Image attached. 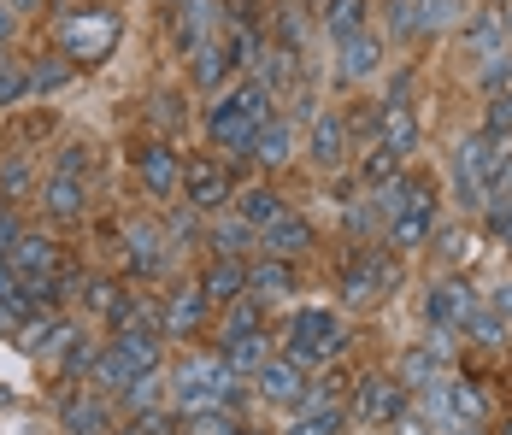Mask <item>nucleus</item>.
Here are the masks:
<instances>
[{"instance_id":"obj_1","label":"nucleus","mask_w":512,"mask_h":435,"mask_svg":"<svg viewBox=\"0 0 512 435\" xmlns=\"http://www.w3.org/2000/svg\"><path fill=\"white\" fill-rule=\"evenodd\" d=\"M265 118H271V95L259 83H236V89H218V100L206 106V136L224 153H248Z\"/></svg>"},{"instance_id":"obj_2","label":"nucleus","mask_w":512,"mask_h":435,"mask_svg":"<svg viewBox=\"0 0 512 435\" xmlns=\"http://www.w3.org/2000/svg\"><path fill=\"white\" fill-rule=\"evenodd\" d=\"M118 36H124V24H118L112 6H77V12H65L59 30H53V42L71 59V71H77V65H101L106 53L118 48Z\"/></svg>"},{"instance_id":"obj_3","label":"nucleus","mask_w":512,"mask_h":435,"mask_svg":"<svg viewBox=\"0 0 512 435\" xmlns=\"http://www.w3.org/2000/svg\"><path fill=\"white\" fill-rule=\"evenodd\" d=\"M342 347H348V330L330 306H301L289 318V359L295 365H330Z\"/></svg>"},{"instance_id":"obj_4","label":"nucleus","mask_w":512,"mask_h":435,"mask_svg":"<svg viewBox=\"0 0 512 435\" xmlns=\"http://www.w3.org/2000/svg\"><path fill=\"white\" fill-rule=\"evenodd\" d=\"M395 283H401V265L389 253H377V247H365V253H354L342 265V300L348 306H371L377 294H389Z\"/></svg>"},{"instance_id":"obj_5","label":"nucleus","mask_w":512,"mask_h":435,"mask_svg":"<svg viewBox=\"0 0 512 435\" xmlns=\"http://www.w3.org/2000/svg\"><path fill=\"white\" fill-rule=\"evenodd\" d=\"M165 265H171V242H165V230L148 224V218H130V224H124V271L142 277V283H154Z\"/></svg>"},{"instance_id":"obj_6","label":"nucleus","mask_w":512,"mask_h":435,"mask_svg":"<svg viewBox=\"0 0 512 435\" xmlns=\"http://www.w3.org/2000/svg\"><path fill=\"white\" fill-rule=\"evenodd\" d=\"M183 194H189V212H218V206L236 194V177H230V165H224V159L201 153V159H189V165H183Z\"/></svg>"},{"instance_id":"obj_7","label":"nucleus","mask_w":512,"mask_h":435,"mask_svg":"<svg viewBox=\"0 0 512 435\" xmlns=\"http://www.w3.org/2000/svg\"><path fill=\"white\" fill-rule=\"evenodd\" d=\"M354 412H359V424H395V418L407 412V383H401V377H383V371L359 377Z\"/></svg>"},{"instance_id":"obj_8","label":"nucleus","mask_w":512,"mask_h":435,"mask_svg":"<svg viewBox=\"0 0 512 435\" xmlns=\"http://www.w3.org/2000/svg\"><path fill=\"white\" fill-rule=\"evenodd\" d=\"M136 177L148 183V194H177L183 189V159H177V147L171 142H142L136 147Z\"/></svg>"},{"instance_id":"obj_9","label":"nucleus","mask_w":512,"mask_h":435,"mask_svg":"<svg viewBox=\"0 0 512 435\" xmlns=\"http://www.w3.org/2000/svg\"><path fill=\"white\" fill-rule=\"evenodd\" d=\"M6 265L18 271V283H53V277H59V242L24 230V236L12 242V253H6Z\"/></svg>"},{"instance_id":"obj_10","label":"nucleus","mask_w":512,"mask_h":435,"mask_svg":"<svg viewBox=\"0 0 512 435\" xmlns=\"http://www.w3.org/2000/svg\"><path fill=\"white\" fill-rule=\"evenodd\" d=\"M424 318L436 330H465L477 318V294L465 289V283H436V289L424 294Z\"/></svg>"},{"instance_id":"obj_11","label":"nucleus","mask_w":512,"mask_h":435,"mask_svg":"<svg viewBox=\"0 0 512 435\" xmlns=\"http://www.w3.org/2000/svg\"><path fill=\"white\" fill-rule=\"evenodd\" d=\"M312 165H324V171H336L342 159H348V118L342 112H312Z\"/></svg>"},{"instance_id":"obj_12","label":"nucleus","mask_w":512,"mask_h":435,"mask_svg":"<svg viewBox=\"0 0 512 435\" xmlns=\"http://www.w3.org/2000/svg\"><path fill=\"white\" fill-rule=\"evenodd\" d=\"M377 147L395 153V159H407L412 147H418V112H412L407 100H389L377 112Z\"/></svg>"},{"instance_id":"obj_13","label":"nucleus","mask_w":512,"mask_h":435,"mask_svg":"<svg viewBox=\"0 0 512 435\" xmlns=\"http://www.w3.org/2000/svg\"><path fill=\"white\" fill-rule=\"evenodd\" d=\"M259 242H265L271 259H301V253H312L318 236H312V224L301 218V212H283L277 224H265V230H259Z\"/></svg>"},{"instance_id":"obj_14","label":"nucleus","mask_w":512,"mask_h":435,"mask_svg":"<svg viewBox=\"0 0 512 435\" xmlns=\"http://www.w3.org/2000/svg\"><path fill=\"white\" fill-rule=\"evenodd\" d=\"M259 394L277 400V406H295V400L307 394V365H295L289 353H283V359H265V365H259Z\"/></svg>"},{"instance_id":"obj_15","label":"nucleus","mask_w":512,"mask_h":435,"mask_svg":"<svg viewBox=\"0 0 512 435\" xmlns=\"http://www.w3.org/2000/svg\"><path fill=\"white\" fill-rule=\"evenodd\" d=\"M248 159H254V165H265V171L289 165V159H295V124L271 112V118L259 124V136H254V147H248Z\"/></svg>"},{"instance_id":"obj_16","label":"nucleus","mask_w":512,"mask_h":435,"mask_svg":"<svg viewBox=\"0 0 512 435\" xmlns=\"http://www.w3.org/2000/svg\"><path fill=\"white\" fill-rule=\"evenodd\" d=\"M295 294V265L289 259H259V265H248V300H259V306H271V300H289Z\"/></svg>"},{"instance_id":"obj_17","label":"nucleus","mask_w":512,"mask_h":435,"mask_svg":"<svg viewBox=\"0 0 512 435\" xmlns=\"http://www.w3.org/2000/svg\"><path fill=\"white\" fill-rule=\"evenodd\" d=\"M206 312H212V300H206L201 283H195V289H177L171 300H165L159 324H165V336H195V330L206 324Z\"/></svg>"},{"instance_id":"obj_18","label":"nucleus","mask_w":512,"mask_h":435,"mask_svg":"<svg viewBox=\"0 0 512 435\" xmlns=\"http://www.w3.org/2000/svg\"><path fill=\"white\" fill-rule=\"evenodd\" d=\"M365 18H371V0H324L318 6V24H324V36L342 48V42H354L365 36Z\"/></svg>"},{"instance_id":"obj_19","label":"nucleus","mask_w":512,"mask_h":435,"mask_svg":"<svg viewBox=\"0 0 512 435\" xmlns=\"http://www.w3.org/2000/svg\"><path fill=\"white\" fill-rule=\"evenodd\" d=\"M59 418H65L71 435H112V406H106L95 388H89V394H71V400L59 406Z\"/></svg>"},{"instance_id":"obj_20","label":"nucleus","mask_w":512,"mask_h":435,"mask_svg":"<svg viewBox=\"0 0 512 435\" xmlns=\"http://www.w3.org/2000/svg\"><path fill=\"white\" fill-rule=\"evenodd\" d=\"M42 212L59 218V224L83 218V212H89V183H77V177H59V171H53L48 183H42Z\"/></svg>"},{"instance_id":"obj_21","label":"nucleus","mask_w":512,"mask_h":435,"mask_svg":"<svg viewBox=\"0 0 512 435\" xmlns=\"http://www.w3.org/2000/svg\"><path fill=\"white\" fill-rule=\"evenodd\" d=\"M83 341L77 330V318H53V324H36V330H24V347H30V359H71V347Z\"/></svg>"},{"instance_id":"obj_22","label":"nucleus","mask_w":512,"mask_h":435,"mask_svg":"<svg viewBox=\"0 0 512 435\" xmlns=\"http://www.w3.org/2000/svg\"><path fill=\"white\" fill-rule=\"evenodd\" d=\"M465 53H471V59L507 53V18H501V6H489V12H477V18L465 24Z\"/></svg>"},{"instance_id":"obj_23","label":"nucleus","mask_w":512,"mask_h":435,"mask_svg":"<svg viewBox=\"0 0 512 435\" xmlns=\"http://www.w3.org/2000/svg\"><path fill=\"white\" fill-rule=\"evenodd\" d=\"M430 230H436V200H418V206H407L401 218H389V247L412 253V247L430 242Z\"/></svg>"},{"instance_id":"obj_24","label":"nucleus","mask_w":512,"mask_h":435,"mask_svg":"<svg viewBox=\"0 0 512 435\" xmlns=\"http://www.w3.org/2000/svg\"><path fill=\"white\" fill-rule=\"evenodd\" d=\"M201 294L206 300H224V306L242 300V294H248V265H242V259H212L206 277H201Z\"/></svg>"},{"instance_id":"obj_25","label":"nucleus","mask_w":512,"mask_h":435,"mask_svg":"<svg viewBox=\"0 0 512 435\" xmlns=\"http://www.w3.org/2000/svg\"><path fill=\"white\" fill-rule=\"evenodd\" d=\"M289 206H283V194L277 189H265V183H254V189H242L236 194V218L242 224H254V230H265V224H277Z\"/></svg>"},{"instance_id":"obj_26","label":"nucleus","mask_w":512,"mask_h":435,"mask_svg":"<svg viewBox=\"0 0 512 435\" xmlns=\"http://www.w3.org/2000/svg\"><path fill=\"white\" fill-rule=\"evenodd\" d=\"M212 30H218V6H212V0H183V12H177V42L195 53L201 42H212Z\"/></svg>"},{"instance_id":"obj_27","label":"nucleus","mask_w":512,"mask_h":435,"mask_svg":"<svg viewBox=\"0 0 512 435\" xmlns=\"http://www.w3.org/2000/svg\"><path fill=\"white\" fill-rule=\"evenodd\" d=\"M112 347L136 365V371H159V353H165V341H159V330H148V324H136V330H118L112 336Z\"/></svg>"},{"instance_id":"obj_28","label":"nucleus","mask_w":512,"mask_h":435,"mask_svg":"<svg viewBox=\"0 0 512 435\" xmlns=\"http://www.w3.org/2000/svg\"><path fill=\"white\" fill-rule=\"evenodd\" d=\"M89 377H95V388H106V394H124V388L136 383L142 371H136V365H130V359H124V353L106 341L101 353H95V365H89Z\"/></svg>"},{"instance_id":"obj_29","label":"nucleus","mask_w":512,"mask_h":435,"mask_svg":"<svg viewBox=\"0 0 512 435\" xmlns=\"http://www.w3.org/2000/svg\"><path fill=\"white\" fill-rule=\"evenodd\" d=\"M377 65H383V42H377V36H354V42H342V59H336V71H342L348 83L371 77Z\"/></svg>"},{"instance_id":"obj_30","label":"nucleus","mask_w":512,"mask_h":435,"mask_svg":"<svg viewBox=\"0 0 512 435\" xmlns=\"http://www.w3.org/2000/svg\"><path fill=\"white\" fill-rule=\"evenodd\" d=\"M189 59H195V71H189V77H195V89H218V83H224V77L236 71V65H230V53H224V42H218V36H212V42H201V48L189 53Z\"/></svg>"},{"instance_id":"obj_31","label":"nucleus","mask_w":512,"mask_h":435,"mask_svg":"<svg viewBox=\"0 0 512 435\" xmlns=\"http://www.w3.org/2000/svg\"><path fill=\"white\" fill-rule=\"evenodd\" d=\"M265 359H271V341H265V330H259V336H242V341H224V365H230L236 377H242V371H259Z\"/></svg>"},{"instance_id":"obj_32","label":"nucleus","mask_w":512,"mask_h":435,"mask_svg":"<svg viewBox=\"0 0 512 435\" xmlns=\"http://www.w3.org/2000/svg\"><path fill=\"white\" fill-rule=\"evenodd\" d=\"M124 300H130V294L118 289V283H83V306H89L95 318H106L112 330H118V318H124Z\"/></svg>"},{"instance_id":"obj_33","label":"nucleus","mask_w":512,"mask_h":435,"mask_svg":"<svg viewBox=\"0 0 512 435\" xmlns=\"http://www.w3.org/2000/svg\"><path fill=\"white\" fill-rule=\"evenodd\" d=\"M212 247H218V259H242V247H254V224L218 218V224H212Z\"/></svg>"},{"instance_id":"obj_34","label":"nucleus","mask_w":512,"mask_h":435,"mask_svg":"<svg viewBox=\"0 0 512 435\" xmlns=\"http://www.w3.org/2000/svg\"><path fill=\"white\" fill-rule=\"evenodd\" d=\"M412 12H418V30L424 36H436V30H454L460 24V0H412Z\"/></svg>"},{"instance_id":"obj_35","label":"nucleus","mask_w":512,"mask_h":435,"mask_svg":"<svg viewBox=\"0 0 512 435\" xmlns=\"http://www.w3.org/2000/svg\"><path fill=\"white\" fill-rule=\"evenodd\" d=\"M436 371H442V347H412L407 365H401V383L407 388H430L436 383Z\"/></svg>"},{"instance_id":"obj_36","label":"nucleus","mask_w":512,"mask_h":435,"mask_svg":"<svg viewBox=\"0 0 512 435\" xmlns=\"http://www.w3.org/2000/svg\"><path fill=\"white\" fill-rule=\"evenodd\" d=\"M24 95H30V65L0 48V106H18Z\"/></svg>"},{"instance_id":"obj_37","label":"nucleus","mask_w":512,"mask_h":435,"mask_svg":"<svg viewBox=\"0 0 512 435\" xmlns=\"http://www.w3.org/2000/svg\"><path fill=\"white\" fill-rule=\"evenodd\" d=\"M159 394H165V377H159V371H142L136 383L118 394V406H130V412L142 418V412H154V406H159Z\"/></svg>"},{"instance_id":"obj_38","label":"nucleus","mask_w":512,"mask_h":435,"mask_svg":"<svg viewBox=\"0 0 512 435\" xmlns=\"http://www.w3.org/2000/svg\"><path fill=\"white\" fill-rule=\"evenodd\" d=\"M359 177H365L371 189H383V183H395V177H401V159H395V153H383V147L371 142V153L359 159Z\"/></svg>"},{"instance_id":"obj_39","label":"nucleus","mask_w":512,"mask_h":435,"mask_svg":"<svg viewBox=\"0 0 512 435\" xmlns=\"http://www.w3.org/2000/svg\"><path fill=\"white\" fill-rule=\"evenodd\" d=\"M95 165H101V159H95V147H89V142H71L65 153H59V165H53V171H59V177L89 183V177H95Z\"/></svg>"},{"instance_id":"obj_40","label":"nucleus","mask_w":512,"mask_h":435,"mask_svg":"<svg viewBox=\"0 0 512 435\" xmlns=\"http://www.w3.org/2000/svg\"><path fill=\"white\" fill-rule=\"evenodd\" d=\"M242 336H259V300H230V318H224V341H242Z\"/></svg>"},{"instance_id":"obj_41","label":"nucleus","mask_w":512,"mask_h":435,"mask_svg":"<svg viewBox=\"0 0 512 435\" xmlns=\"http://www.w3.org/2000/svg\"><path fill=\"white\" fill-rule=\"evenodd\" d=\"M71 83V59H42V65H30V95H53V89H65Z\"/></svg>"},{"instance_id":"obj_42","label":"nucleus","mask_w":512,"mask_h":435,"mask_svg":"<svg viewBox=\"0 0 512 435\" xmlns=\"http://www.w3.org/2000/svg\"><path fill=\"white\" fill-rule=\"evenodd\" d=\"M477 89H489V95H512V53H495V59L477 65Z\"/></svg>"},{"instance_id":"obj_43","label":"nucleus","mask_w":512,"mask_h":435,"mask_svg":"<svg viewBox=\"0 0 512 435\" xmlns=\"http://www.w3.org/2000/svg\"><path fill=\"white\" fill-rule=\"evenodd\" d=\"M283 435H342V412L336 406H318V412H301Z\"/></svg>"},{"instance_id":"obj_44","label":"nucleus","mask_w":512,"mask_h":435,"mask_svg":"<svg viewBox=\"0 0 512 435\" xmlns=\"http://www.w3.org/2000/svg\"><path fill=\"white\" fill-rule=\"evenodd\" d=\"M183 435H236V424H230V406H206V412H189Z\"/></svg>"},{"instance_id":"obj_45","label":"nucleus","mask_w":512,"mask_h":435,"mask_svg":"<svg viewBox=\"0 0 512 435\" xmlns=\"http://www.w3.org/2000/svg\"><path fill=\"white\" fill-rule=\"evenodd\" d=\"M465 336L477 341V347H501V341H507V318H501V312H477V318L465 324Z\"/></svg>"},{"instance_id":"obj_46","label":"nucleus","mask_w":512,"mask_h":435,"mask_svg":"<svg viewBox=\"0 0 512 435\" xmlns=\"http://www.w3.org/2000/svg\"><path fill=\"white\" fill-rule=\"evenodd\" d=\"M24 189H30V159L18 153V159L0 171V200H12V194H24Z\"/></svg>"},{"instance_id":"obj_47","label":"nucleus","mask_w":512,"mask_h":435,"mask_svg":"<svg viewBox=\"0 0 512 435\" xmlns=\"http://www.w3.org/2000/svg\"><path fill=\"white\" fill-rule=\"evenodd\" d=\"M389 30H395V36H418V12H412V0H389Z\"/></svg>"},{"instance_id":"obj_48","label":"nucleus","mask_w":512,"mask_h":435,"mask_svg":"<svg viewBox=\"0 0 512 435\" xmlns=\"http://www.w3.org/2000/svg\"><path fill=\"white\" fill-rule=\"evenodd\" d=\"M24 236V224H18V212H12V200H0V259L12 253V242Z\"/></svg>"},{"instance_id":"obj_49","label":"nucleus","mask_w":512,"mask_h":435,"mask_svg":"<svg viewBox=\"0 0 512 435\" xmlns=\"http://www.w3.org/2000/svg\"><path fill=\"white\" fill-rule=\"evenodd\" d=\"M483 130H501V136H512V95H495V100H489V118H483Z\"/></svg>"},{"instance_id":"obj_50","label":"nucleus","mask_w":512,"mask_h":435,"mask_svg":"<svg viewBox=\"0 0 512 435\" xmlns=\"http://www.w3.org/2000/svg\"><path fill=\"white\" fill-rule=\"evenodd\" d=\"M471 253H477V247H471V236H465V230H448V236H442V259H448V265H465Z\"/></svg>"},{"instance_id":"obj_51","label":"nucleus","mask_w":512,"mask_h":435,"mask_svg":"<svg viewBox=\"0 0 512 435\" xmlns=\"http://www.w3.org/2000/svg\"><path fill=\"white\" fill-rule=\"evenodd\" d=\"M0 300H6V306H18V312H24V283H18V271H12V265H6V259H0Z\"/></svg>"},{"instance_id":"obj_52","label":"nucleus","mask_w":512,"mask_h":435,"mask_svg":"<svg viewBox=\"0 0 512 435\" xmlns=\"http://www.w3.org/2000/svg\"><path fill=\"white\" fill-rule=\"evenodd\" d=\"M136 430H142V435H177V418L154 406V412H142V418H136Z\"/></svg>"},{"instance_id":"obj_53","label":"nucleus","mask_w":512,"mask_h":435,"mask_svg":"<svg viewBox=\"0 0 512 435\" xmlns=\"http://www.w3.org/2000/svg\"><path fill=\"white\" fill-rule=\"evenodd\" d=\"M489 230L501 236V242L512 247V200H501V206H489Z\"/></svg>"},{"instance_id":"obj_54","label":"nucleus","mask_w":512,"mask_h":435,"mask_svg":"<svg viewBox=\"0 0 512 435\" xmlns=\"http://www.w3.org/2000/svg\"><path fill=\"white\" fill-rule=\"evenodd\" d=\"M195 236V212L183 206V212H171V242H189Z\"/></svg>"},{"instance_id":"obj_55","label":"nucleus","mask_w":512,"mask_h":435,"mask_svg":"<svg viewBox=\"0 0 512 435\" xmlns=\"http://www.w3.org/2000/svg\"><path fill=\"white\" fill-rule=\"evenodd\" d=\"M12 30H18V12H12V6H6V0H0V48H6V42H12Z\"/></svg>"},{"instance_id":"obj_56","label":"nucleus","mask_w":512,"mask_h":435,"mask_svg":"<svg viewBox=\"0 0 512 435\" xmlns=\"http://www.w3.org/2000/svg\"><path fill=\"white\" fill-rule=\"evenodd\" d=\"M154 118H159V124H177V100L159 95V100H154Z\"/></svg>"},{"instance_id":"obj_57","label":"nucleus","mask_w":512,"mask_h":435,"mask_svg":"<svg viewBox=\"0 0 512 435\" xmlns=\"http://www.w3.org/2000/svg\"><path fill=\"white\" fill-rule=\"evenodd\" d=\"M18 324H24V312H18V306H6V300H0V330H18Z\"/></svg>"},{"instance_id":"obj_58","label":"nucleus","mask_w":512,"mask_h":435,"mask_svg":"<svg viewBox=\"0 0 512 435\" xmlns=\"http://www.w3.org/2000/svg\"><path fill=\"white\" fill-rule=\"evenodd\" d=\"M495 312H501V318H512V283H501V289H495Z\"/></svg>"},{"instance_id":"obj_59","label":"nucleus","mask_w":512,"mask_h":435,"mask_svg":"<svg viewBox=\"0 0 512 435\" xmlns=\"http://www.w3.org/2000/svg\"><path fill=\"white\" fill-rule=\"evenodd\" d=\"M395 424H401V435H430V430H424V424H412L407 412H401V418H395Z\"/></svg>"},{"instance_id":"obj_60","label":"nucleus","mask_w":512,"mask_h":435,"mask_svg":"<svg viewBox=\"0 0 512 435\" xmlns=\"http://www.w3.org/2000/svg\"><path fill=\"white\" fill-rule=\"evenodd\" d=\"M495 435H512V418H501V424H495Z\"/></svg>"},{"instance_id":"obj_61","label":"nucleus","mask_w":512,"mask_h":435,"mask_svg":"<svg viewBox=\"0 0 512 435\" xmlns=\"http://www.w3.org/2000/svg\"><path fill=\"white\" fill-rule=\"evenodd\" d=\"M6 6H12V12H24V6H36V0H6Z\"/></svg>"},{"instance_id":"obj_62","label":"nucleus","mask_w":512,"mask_h":435,"mask_svg":"<svg viewBox=\"0 0 512 435\" xmlns=\"http://www.w3.org/2000/svg\"><path fill=\"white\" fill-rule=\"evenodd\" d=\"M112 435H142V430H136V424H130V430H112Z\"/></svg>"},{"instance_id":"obj_63","label":"nucleus","mask_w":512,"mask_h":435,"mask_svg":"<svg viewBox=\"0 0 512 435\" xmlns=\"http://www.w3.org/2000/svg\"><path fill=\"white\" fill-rule=\"evenodd\" d=\"M236 435H259V430H236Z\"/></svg>"}]
</instances>
